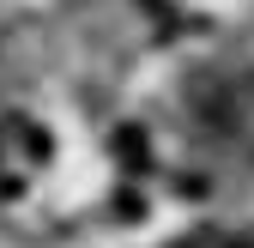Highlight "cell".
Listing matches in <instances>:
<instances>
[{
	"label": "cell",
	"instance_id": "6da1fadb",
	"mask_svg": "<svg viewBox=\"0 0 254 248\" xmlns=\"http://www.w3.org/2000/svg\"><path fill=\"white\" fill-rule=\"evenodd\" d=\"M43 158H49L43 127H30V121H0V194H18L24 182L43 170Z\"/></svg>",
	"mask_w": 254,
	"mask_h": 248
}]
</instances>
